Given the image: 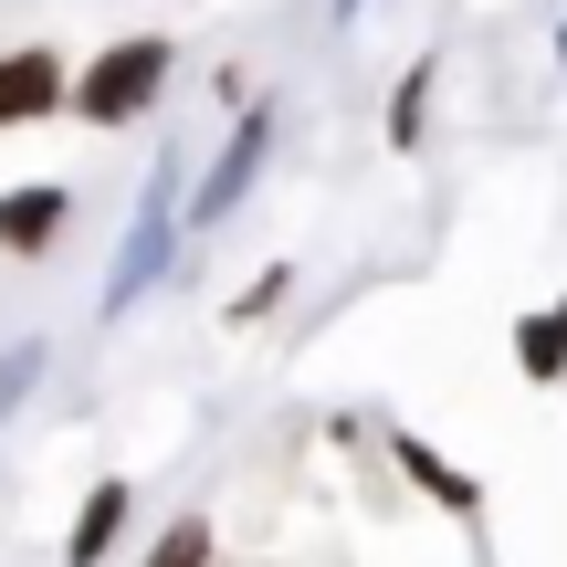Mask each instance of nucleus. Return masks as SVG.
Here are the masks:
<instances>
[{"label": "nucleus", "mask_w": 567, "mask_h": 567, "mask_svg": "<svg viewBox=\"0 0 567 567\" xmlns=\"http://www.w3.org/2000/svg\"><path fill=\"white\" fill-rule=\"evenodd\" d=\"M126 526H137V484L126 473H105V484H84L74 526H63V567H105L126 547Z\"/></svg>", "instance_id": "obj_6"}, {"label": "nucleus", "mask_w": 567, "mask_h": 567, "mask_svg": "<svg viewBox=\"0 0 567 567\" xmlns=\"http://www.w3.org/2000/svg\"><path fill=\"white\" fill-rule=\"evenodd\" d=\"M63 231H74V189L63 179H11L0 189V252H11V264H42Z\"/></svg>", "instance_id": "obj_5"}, {"label": "nucleus", "mask_w": 567, "mask_h": 567, "mask_svg": "<svg viewBox=\"0 0 567 567\" xmlns=\"http://www.w3.org/2000/svg\"><path fill=\"white\" fill-rule=\"evenodd\" d=\"M326 11H337V21H358V11H368V0H326Z\"/></svg>", "instance_id": "obj_13"}, {"label": "nucleus", "mask_w": 567, "mask_h": 567, "mask_svg": "<svg viewBox=\"0 0 567 567\" xmlns=\"http://www.w3.org/2000/svg\"><path fill=\"white\" fill-rule=\"evenodd\" d=\"M557 63H567V21H557Z\"/></svg>", "instance_id": "obj_14"}, {"label": "nucleus", "mask_w": 567, "mask_h": 567, "mask_svg": "<svg viewBox=\"0 0 567 567\" xmlns=\"http://www.w3.org/2000/svg\"><path fill=\"white\" fill-rule=\"evenodd\" d=\"M189 158L179 147H158V168H147V189H137V210H126V231H116V264H105V295H95V316L116 326V316H137L147 295H158L168 274H179V252H189Z\"/></svg>", "instance_id": "obj_1"}, {"label": "nucleus", "mask_w": 567, "mask_h": 567, "mask_svg": "<svg viewBox=\"0 0 567 567\" xmlns=\"http://www.w3.org/2000/svg\"><path fill=\"white\" fill-rule=\"evenodd\" d=\"M63 95H74V63H63L53 42H0V137H21V126H53Z\"/></svg>", "instance_id": "obj_4"}, {"label": "nucleus", "mask_w": 567, "mask_h": 567, "mask_svg": "<svg viewBox=\"0 0 567 567\" xmlns=\"http://www.w3.org/2000/svg\"><path fill=\"white\" fill-rule=\"evenodd\" d=\"M210 547H221V536H210V515L189 505V515H168V526L147 536V557H137V567H210Z\"/></svg>", "instance_id": "obj_10"}, {"label": "nucleus", "mask_w": 567, "mask_h": 567, "mask_svg": "<svg viewBox=\"0 0 567 567\" xmlns=\"http://www.w3.org/2000/svg\"><path fill=\"white\" fill-rule=\"evenodd\" d=\"M274 147H284V105H274V95H252L243 116H231V137L200 158V179H189V210H179V221H189V243H210V231H221L231 210H243L252 189H264Z\"/></svg>", "instance_id": "obj_3"}, {"label": "nucleus", "mask_w": 567, "mask_h": 567, "mask_svg": "<svg viewBox=\"0 0 567 567\" xmlns=\"http://www.w3.org/2000/svg\"><path fill=\"white\" fill-rule=\"evenodd\" d=\"M515 368H526L536 389H567V316H557V305L515 316Z\"/></svg>", "instance_id": "obj_9"}, {"label": "nucleus", "mask_w": 567, "mask_h": 567, "mask_svg": "<svg viewBox=\"0 0 567 567\" xmlns=\"http://www.w3.org/2000/svg\"><path fill=\"white\" fill-rule=\"evenodd\" d=\"M389 463H400V473H410V484H421V494H431L442 515H463V526L484 515V484H473V473L452 463V452H431L421 431H389Z\"/></svg>", "instance_id": "obj_7"}, {"label": "nucleus", "mask_w": 567, "mask_h": 567, "mask_svg": "<svg viewBox=\"0 0 567 567\" xmlns=\"http://www.w3.org/2000/svg\"><path fill=\"white\" fill-rule=\"evenodd\" d=\"M284 295H295V264H264V274L243 284V295H231V326H264V316H274Z\"/></svg>", "instance_id": "obj_12"}, {"label": "nucleus", "mask_w": 567, "mask_h": 567, "mask_svg": "<svg viewBox=\"0 0 567 567\" xmlns=\"http://www.w3.org/2000/svg\"><path fill=\"white\" fill-rule=\"evenodd\" d=\"M557 316H567V295H557Z\"/></svg>", "instance_id": "obj_15"}, {"label": "nucleus", "mask_w": 567, "mask_h": 567, "mask_svg": "<svg viewBox=\"0 0 567 567\" xmlns=\"http://www.w3.org/2000/svg\"><path fill=\"white\" fill-rule=\"evenodd\" d=\"M168 84H179V42L168 32H126V42H95V53L74 63V95H63V116L74 126H147L168 105Z\"/></svg>", "instance_id": "obj_2"}, {"label": "nucleus", "mask_w": 567, "mask_h": 567, "mask_svg": "<svg viewBox=\"0 0 567 567\" xmlns=\"http://www.w3.org/2000/svg\"><path fill=\"white\" fill-rule=\"evenodd\" d=\"M431 95H442V53H421V63L400 74V84H389V116H379V137L400 147V158H410V147L431 137Z\"/></svg>", "instance_id": "obj_8"}, {"label": "nucleus", "mask_w": 567, "mask_h": 567, "mask_svg": "<svg viewBox=\"0 0 567 567\" xmlns=\"http://www.w3.org/2000/svg\"><path fill=\"white\" fill-rule=\"evenodd\" d=\"M42 368H53V347H42V337H11V347H0V431H11V410L42 389Z\"/></svg>", "instance_id": "obj_11"}]
</instances>
